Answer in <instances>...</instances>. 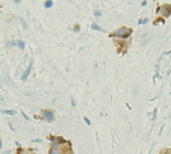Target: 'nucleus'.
Returning <instances> with one entry per match:
<instances>
[{
    "label": "nucleus",
    "mask_w": 171,
    "mask_h": 154,
    "mask_svg": "<svg viewBox=\"0 0 171 154\" xmlns=\"http://www.w3.org/2000/svg\"><path fill=\"white\" fill-rule=\"evenodd\" d=\"M168 154H171V151H170V153H168Z\"/></svg>",
    "instance_id": "obj_9"
},
{
    "label": "nucleus",
    "mask_w": 171,
    "mask_h": 154,
    "mask_svg": "<svg viewBox=\"0 0 171 154\" xmlns=\"http://www.w3.org/2000/svg\"><path fill=\"white\" fill-rule=\"evenodd\" d=\"M42 116H44V118H46L47 121H49V123L55 121V115H53L52 110H44V112H42Z\"/></svg>",
    "instance_id": "obj_2"
},
{
    "label": "nucleus",
    "mask_w": 171,
    "mask_h": 154,
    "mask_svg": "<svg viewBox=\"0 0 171 154\" xmlns=\"http://www.w3.org/2000/svg\"><path fill=\"white\" fill-rule=\"evenodd\" d=\"M52 6H53L52 2H46V8H52Z\"/></svg>",
    "instance_id": "obj_7"
},
{
    "label": "nucleus",
    "mask_w": 171,
    "mask_h": 154,
    "mask_svg": "<svg viewBox=\"0 0 171 154\" xmlns=\"http://www.w3.org/2000/svg\"><path fill=\"white\" fill-rule=\"evenodd\" d=\"M30 70H32V63H30V65L27 67V70H26V73L23 74V77H21V79H23V80H26V79L29 77V74H30Z\"/></svg>",
    "instance_id": "obj_5"
},
{
    "label": "nucleus",
    "mask_w": 171,
    "mask_h": 154,
    "mask_svg": "<svg viewBox=\"0 0 171 154\" xmlns=\"http://www.w3.org/2000/svg\"><path fill=\"white\" fill-rule=\"evenodd\" d=\"M93 29H95V30H100V27H99L97 24H93Z\"/></svg>",
    "instance_id": "obj_8"
},
{
    "label": "nucleus",
    "mask_w": 171,
    "mask_h": 154,
    "mask_svg": "<svg viewBox=\"0 0 171 154\" xmlns=\"http://www.w3.org/2000/svg\"><path fill=\"white\" fill-rule=\"evenodd\" d=\"M14 44H15V45H18L20 49H24V42H23V41H17V42H14Z\"/></svg>",
    "instance_id": "obj_6"
},
{
    "label": "nucleus",
    "mask_w": 171,
    "mask_h": 154,
    "mask_svg": "<svg viewBox=\"0 0 171 154\" xmlns=\"http://www.w3.org/2000/svg\"><path fill=\"white\" fill-rule=\"evenodd\" d=\"M129 35H130V29H127V27H120L118 30L114 32L115 38H127Z\"/></svg>",
    "instance_id": "obj_1"
},
{
    "label": "nucleus",
    "mask_w": 171,
    "mask_h": 154,
    "mask_svg": "<svg viewBox=\"0 0 171 154\" xmlns=\"http://www.w3.org/2000/svg\"><path fill=\"white\" fill-rule=\"evenodd\" d=\"M52 144H53V147H62V145H59V144H65V141H64L62 137L53 136V137H52Z\"/></svg>",
    "instance_id": "obj_3"
},
{
    "label": "nucleus",
    "mask_w": 171,
    "mask_h": 154,
    "mask_svg": "<svg viewBox=\"0 0 171 154\" xmlns=\"http://www.w3.org/2000/svg\"><path fill=\"white\" fill-rule=\"evenodd\" d=\"M50 154H64V153H62V148L61 147H52Z\"/></svg>",
    "instance_id": "obj_4"
}]
</instances>
